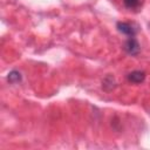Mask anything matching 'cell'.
Instances as JSON below:
<instances>
[{
    "label": "cell",
    "instance_id": "obj_5",
    "mask_svg": "<svg viewBox=\"0 0 150 150\" xmlns=\"http://www.w3.org/2000/svg\"><path fill=\"white\" fill-rule=\"evenodd\" d=\"M123 4L127 8L135 9V8H138L142 5V0H123Z\"/></svg>",
    "mask_w": 150,
    "mask_h": 150
},
{
    "label": "cell",
    "instance_id": "obj_2",
    "mask_svg": "<svg viewBox=\"0 0 150 150\" xmlns=\"http://www.w3.org/2000/svg\"><path fill=\"white\" fill-rule=\"evenodd\" d=\"M123 48H124V50H125L129 55H131V56L137 55V54L139 53V50H141L139 43H138V41H137L134 36H132V38H129V39L124 42Z\"/></svg>",
    "mask_w": 150,
    "mask_h": 150
},
{
    "label": "cell",
    "instance_id": "obj_1",
    "mask_svg": "<svg viewBox=\"0 0 150 150\" xmlns=\"http://www.w3.org/2000/svg\"><path fill=\"white\" fill-rule=\"evenodd\" d=\"M116 27H117V29H118L120 33H122V34H124V35H128V36H130V38L135 36L136 33L138 32L137 26H135L134 23H130V22L120 21V22H117Z\"/></svg>",
    "mask_w": 150,
    "mask_h": 150
},
{
    "label": "cell",
    "instance_id": "obj_4",
    "mask_svg": "<svg viewBox=\"0 0 150 150\" xmlns=\"http://www.w3.org/2000/svg\"><path fill=\"white\" fill-rule=\"evenodd\" d=\"M7 80L11 82V83H18L21 81V74L18 71V70H12L8 76H7Z\"/></svg>",
    "mask_w": 150,
    "mask_h": 150
},
{
    "label": "cell",
    "instance_id": "obj_3",
    "mask_svg": "<svg viewBox=\"0 0 150 150\" xmlns=\"http://www.w3.org/2000/svg\"><path fill=\"white\" fill-rule=\"evenodd\" d=\"M127 79L131 83H141L145 79V73L142 71V70H134V71H131V73L128 74Z\"/></svg>",
    "mask_w": 150,
    "mask_h": 150
}]
</instances>
